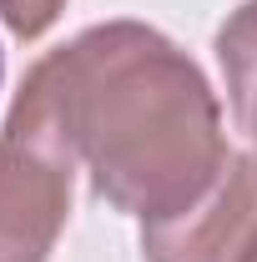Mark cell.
<instances>
[{
    "mask_svg": "<svg viewBox=\"0 0 257 262\" xmlns=\"http://www.w3.org/2000/svg\"><path fill=\"white\" fill-rule=\"evenodd\" d=\"M76 146L51 106L46 81L26 71L0 126V262H46L71 217Z\"/></svg>",
    "mask_w": 257,
    "mask_h": 262,
    "instance_id": "obj_2",
    "label": "cell"
},
{
    "mask_svg": "<svg viewBox=\"0 0 257 262\" xmlns=\"http://www.w3.org/2000/svg\"><path fill=\"white\" fill-rule=\"evenodd\" d=\"M217 61L227 76L232 121L247 136V157L257 166V0H242L217 31Z\"/></svg>",
    "mask_w": 257,
    "mask_h": 262,
    "instance_id": "obj_4",
    "label": "cell"
},
{
    "mask_svg": "<svg viewBox=\"0 0 257 262\" xmlns=\"http://www.w3.org/2000/svg\"><path fill=\"white\" fill-rule=\"evenodd\" d=\"M91 192L141 222L197 207L222 177V106L202 66L141 20H106L31 66Z\"/></svg>",
    "mask_w": 257,
    "mask_h": 262,
    "instance_id": "obj_1",
    "label": "cell"
},
{
    "mask_svg": "<svg viewBox=\"0 0 257 262\" xmlns=\"http://www.w3.org/2000/svg\"><path fill=\"white\" fill-rule=\"evenodd\" d=\"M66 10V0H0V20L20 40H35L56 26V15Z\"/></svg>",
    "mask_w": 257,
    "mask_h": 262,
    "instance_id": "obj_5",
    "label": "cell"
},
{
    "mask_svg": "<svg viewBox=\"0 0 257 262\" xmlns=\"http://www.w3.org/2000/svg\"><path fill=\"white\" fill-rule=\"evenodd\" d=\"M257 237V166L247 151H232L217 187L182 217L141 222L146 262H242Z\"/></svg>",
    "mask_w": 257,
    "mask_h": 262,
    "instance_id": "obj_3",
    "label": "cell"
},
{
    "mask_svg": "<svg viewBox=\"0 0 257 262\" xmlns=\"http://www.w3.org/2000/svg\"><path fill=\"white\" fill-rule=\"evenodd\" d=\"M242 262H257V237H252V247H247V257H242Z\"/></svg>",
    "mask_w": 257,
    "mask_h": 262,
    "instance_id": "obj_6",
    "label": "cell"
}]
</instances>
